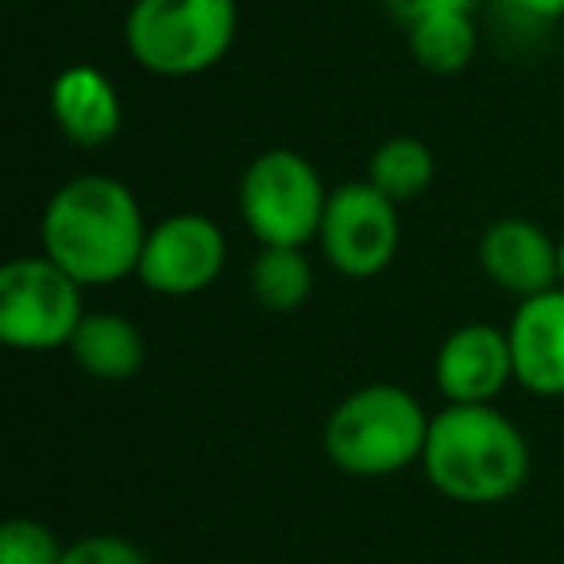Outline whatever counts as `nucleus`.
<instances>
[{"mask_svg": "<svg viewBox=\"0 0 564 564\" xmlns=\"http://www.w3.org/2000/svg\"><path fill=\"white\" fill-rule=\"evenodd\" d=\"M43 256L82 286H112L135 274L148 220L135 194L112 174H78L51 194L40 225Z\"/></svg>", "mask_w": 564, "mask_h": 564, "instance_id": "obj_1", "label": "nucleus"}, {"mask_svg": "<svg viewBox=\"0 0 564 564\" xmlns=\"http://www.w3.org/2000/svg\"><path fill=\"white\" fill-rule=\"evenodd\" d=\"M422 471L460 507H499L530 479V441L502 410L448 402L430 422Z\"/></svg>", "mask_w": 564, "mask_h": 564, "instance_id": "obj_2", "label": "nucleus"}, {"mask_svg": "<svg viewBox=\"0 0 564 564\" xmlns=\"http://www.w3.org/2000/svg\"><path fill=\"white\" fill-rule=\"evenodd\" d=\"M433 414L394 383H368L340 399L325 417L322 445L337 471L356 479H387L422 464Z\"/></svg>", "mask_w": 564, "mask_h": 564, "instance_id": "obj_3", "label": "nucleus"}, {"mask_svg": "<svg viewBox=\"0 0 564 564\" xmlns=\"http://www.w3.org/2000/svg\"><path fill=\"white\" fill-rule=\"evenodd\" d=\"M236 24V0H135L124 43L135 66L155 78H197L228 55Z\"/></svg>", "mask_w": 564, "mask_h": 564, "instance_id": "obj_4", "label": "nucleus"}, {"mask_svg": "<svg viewBox=\"0 0 564 564\" xmlns=\"http://www.w3.org/2000/svg\"><path fill=\"white\" fill-rule=\"evenodd\" d=\"M329 194L302 151L271 148L243 166L236 202L259 248H306L322 232Z\"/></svg>", "mask_w": 564, "mask_h": 564, "instance_id": "obj_5", "label": "nucleus"}, {"mask_svg": "<svg viewBox=\"0 0 564 564\" xmlns=\"http://www.w3.org/2000/svg\"><path fill=\"white\" fill-rule=\"evenodd\" d=\"M78 279L47 256H20L0 271V340L12 352H55L70 348L86 322Z\"/></svg>", "mask_w": 564, "mask_h": 564, "instance_id": "obj_6", "label": "nucleus"}, {"mask_svg": "<svg viewBox=\"0 0 564 564\" xmlns=\"http://www.w3.org/2000/svg\"><path fill=\"white\" fill-rule=\"evenodd\" d=\"M317 243L325 251V263L345 279H376L399 256V205L379 194L368 178L345 182L329 194Z\"/></svg>", "mask_w": 564, "mask_h": 564, "instance_id": "obj_7", "label": "nucleus"}, {"mask_svg": "<svg viewBox=\"0 0 564 564\" xmlns=\"http://www.w3.org/2000/svg\"><path fill=\"white\" fill-rule=\"evenodd\" d=\"M228 263V240L205 213H171L148 228L135 279L163 299H194L209 291Z\"/></svg>", "mask_w": 564, "mask_h": 564, "instance_id": "obj_8", "label": "nucleus"}, {"mask_svg": "<svg viewBox=\"0 0 564 564\" xmlns=\"http://www.w3.org/2000/svg\"><path fill=\"white\" fill-rule=\"evenodd\" d=\"M433 379L445 402L456 406H491L514 383V356L507 329L471 322L453 329L437 348Z\"/></svg>", "mask_w": 564, "mask_h": 564, "instance_id": "obj_9", "label": "nucleus"}, {"mask_svg": "<svg viewBox=\"0 0 564 564\" xmlns=\"http://www.w3.org/2000/svg\"><path fill=\"white\" fill-rule=\"evenodd\" d=\"M484 274L518 302L561 286V243L525 217H499L479 236Z\"/></svg>", "mask_w": 564, "mask_h": 564, "instance_id": "obj_10", "label": "nucleus"}, {"mask_svg": "<svg viewBox=\"0 0 564 564\" xmlns=\"http://www.w3.org/2000/svg\"><path fill=\"white\" fill-rule=\"evenodd\" d=\"M514 383L538 399L564 394V286L522 299L507 325Z\"/></svg>", "mask_w": 564, "mask_h": 564, "instance_id": "obj_11", "label": "nucleus"}, {"mask_svg": "<svg viewBox=\"0 0 564 564\" xmlns=\"http://www.w3.org/2000/svg\"><path fill=\"white\" fill-rule=\"evenodd\" d=\"M51 117L58 132L78 148H105L120 135L124 105L109 74L97 66L74 63L51 82Z\"/></svg>", "mask_w": 564, "mask_h": 564, "instance_id": "obj_12", "label": "nucleus"}, {"mask_svg": "<svg viewBox=\"0 0 564 564\" xmlns=\"http://www.w3.org/2000/svg\"><path fill=\"white\" fill-rule=\"evenodd\" d=\"M70 356L101 383H128L148 364V340L120 314H86L70 340Z\"/></svg>", "mask_w": 564, "mask_h": 564, "instance_id": "obj_13", "label": "nucleus"}, {"mask_svg": "<svg viewBox=\"0 0 564 564\" xmlns=\"http://www.w3.org/2000/svg\"><path fill=\"white\" fill-rule=\"evenodd\" d=\"M406 43L414 63L425 74L453 78V74L468 70L471 58H476L479 28L471 12H441V17L417 20L414 28H406Z\"/></svg>", "mask_w": 564, "mask_h": 564, "instance_id": "obj_14", "label": "nucleus"}, {"mask_svg": "<svg viewBox=\"0 0 564 564\" xmlns=\"http://www.w3.org/2000/svg\"><path fill=\"white\" fill-rule=\"evenodd\" d=\"M248 286L263 310L294 314L314 294V267L302 248H259V256L251 259Z\"/></svg>", "mask_w": 564, "mask_h": 564, "instance_id": "obj_15", "label": "nucleus"}, {"mask_svg": "<svg viewBox=\"0 0 564 564\" xmlns=\"http://www.w3.org/2000/svg\"><path fill=\"white\" fill-rule=\"evenodd\" d=\"M433 174H437L433 151L417 135H391L368 159V182L394 205L417 202L433 186Z\"/></svg>", "mask_w": 564, "mask_h": 564, "instance_id": "obj_16", "label": "nucleus"}, {"mask_svg": "<svg viewBox=\"0 0 564 564\" xmlns=\"http://www.w3.org/2000/svg\"><path fill=\"white\" fill-rule=\"evenodd\" d=\"M66 545L35 518H9L0 525V564H63Z\"/></svg>", "mask_w": 564, "mask_h": 564, "instance_id": "obj_17", "label": "nucleus"}, {"mask_svg": "<svg viewBox=\"0 0 564 564\" xmlns=\"http://www.w3.org/2000/svg\"><path fill=\"white\" fill-rule=\"evenodd\" d=\"M63 564H148V556L117 533H89L66 545Z\"/></svg>", "mask_w": 564, "mask_h": 564, "instance_id": "obj_18", "label": "nucleus"}, {"mask_svg": "<svg viewBox=\"0 0 564 564\" xmlns=\"http://www.w3.org/2000/svg\"><path fill=\"white\" fill-rule=\"evenodd\" d=\"M394 24L414 28L417 20L441 17V12H476L479 0H383Z\"/></svg>", "mask_w": 564, "mask_h": 564, "instance_id": "obj_19", "label": "nucleus"}, {"mask_svg": "<svg viewBox=\"0 0 564 564\" xmlns=\"http://www.w3.org/2000/svg\"><path fill=\"white\" fill-rule=\"evenodd\" d=\"M499 4L518 20V24L545 28V24L564 20V0H499Z\"/></svg>", "mask_w": 564, "mask_h": 564, "instance_id": "obj_20", "label": "nucleus"}, {"mask_svg": "<svg viewBox=\"0 0 564 564\" xmlns=\"http://www.w3.org/2000/svg\"><path fill=\"white\" fill-rule=\"evenodd\" d=\"M556 243H561V286H564V236Z\"/></svg>", "mask_w": 564, "mask_h": 564, "instance_id": "obj_21", "label": "nucleus"}]
</instances>
